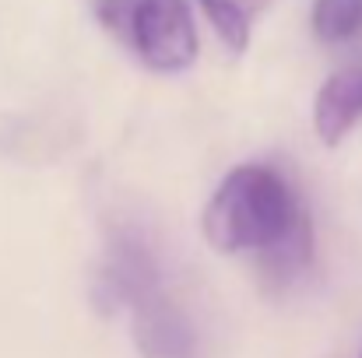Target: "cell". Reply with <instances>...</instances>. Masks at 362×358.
<instances>
[{
  "label": "cell",
  "mask_w": 362,
  "mask_h": 358,
  "mask_svg": "<svg viewBox=\"0 0 362 358\" xmlns=\"http://www.w3.org/2000/svg\"><path fill=\"white\" fill-rule=\"evenodd\" d=\"M201 225L218 253H253L271 288L292 285L313 260V222L303 197L260 162L233 169L218 183Z\"/></svg>",
  "instance_id": "obj_1"
},
{
  "label": "cell",
  "mask_w": 362,
  "mask_h": 358,
  "mask_svg": "<svg viewBox=\"0 0 362 358\" xmlns=\"http://www.w3.org/2000/svg\"><path fill=\"white\" fill-rule=\"evenodd\" d=\"M197 4H201L204 18L211 21V28L218 32V39L233 53H246L253 18L267 7V0H197Z\"/></svg>",
  "instance_id": "obj_5"
},
{
  "label": "cell",
  "mask_w": 362,
  "mask_h": 358,
  "mask_svg": "<svg viewBox=\"0 0 362 358\" xmlns=\"http://www.w3.org/2000/svg\"><path fill=\"white\" fill-rule=\"evenodd\" d=\"M123 42L158 74H180L197 60V28L187 0H134Z\"/></svg>",
  "instance_id": "obj_3"
},
{
  "label": "cell",
  "mask_w": 362,
  "mask_h": 358,
  "mask_svg": "<svg viewBox=\"0 0 362 358\" xmlns=\"http://www.w3.org/2000/svg\"><path fill=\"white\" fill-rule=\"evenodd\" d=\"M92 299L106 316H130V334L141 358H201L197 323L169 292L151 242L137 229L110 232L92 281Z\"/></svg>",
  "instance_id": "obj_2"
},
{
  "label": "cell",
  "mask_w": 362,
  "mask_h": 358,
  "mask_svg": "<svg viewBox=\"0 0 362 358\" xmlns=\"http://www.w3.org/2000/svg\"><path fill=\"white\" fill-rule=\"evenodd\" d=\"M313 35L327 46H341L362 35V0H317Z\"/></svg>",
  "instance_id": "obj_6"
},
{
  "label": "cell",
  "mask_w": 362,
  "mask_h": 358,
  "mask_svg": "<svg viewBox=\"0 0 362 358\" xmlns=\"http://www.w3.org/2000/svg\"><path fill=\"white\" fill-rule=\"evenodd\" d=\"M362 119V64L331 74L313 102V126L324 144H338Z\"/></svg>",
  "instance_id": "obj_4"
}]
</instances>
